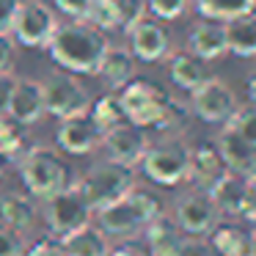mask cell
I'll return each instance as SVG.
<instances>
[{
    "label": "cell",
    "mask_w": 256,
    "mask_h": 256,
    "mask_svg": "<svg viewBox=\"0 0 256 256\" xmlns=\"http://www.w3.org/2000/svg\"><path fill=\"white\" fill-rule=\"evenodd\" d=\"M58 8H61L66 17H72V20H83L86 17V12H88V3L91 0H52Z\"/></svg>",
    "instance_id": "cell-38"
},
{
    "label": "cell",
    "mask_w": 256,
    "mask_h": 256,
    "mask_svg": "<svg viewBox=\"0 0 256 256\" xmlns=\"http://www.w3.org/2000/svg\"><path fill=\"white\" fill-rule=\"evenodd\" d=\"M188 50L196 52L204 61H218L228 52V42H226V22L218 20H201L190 28L188 36Z\"/></svg>",
    "instance_id": "cell-19"
},
{
    "label": "cell",
    "mask_w": 256,
    "mask_h": 256,
    "mask_svg": "<svg viewBox=\"0 0 256 256\" xmlns=\"http://www.w3.org/2000/svg\"><path fill=\"white\" fill-rule=\"evenodd\" d=\"M193 3L201 17L218 20V22H228V20L256 8V0H193Z\"/></svg>",
    "instance_id": "cell-29"
},
{
    "label": "cell",
    "mask_w": 256,
    "mask_h": 256,
    "mask_svg": "<svg viewBox=\"0 0 256 256\" xmlns=\"http://www.w3.org/2000/svg\"><path fill=\"white\" fill-rule=\"evenodd\" d=\"M127 39H130V50L138 61L144 64H157L162 58H168L171 52V36L168 30L162 28L160 20H152V17H138L127 30Z\"/></svg>",
    "instance_id": "cell-12"
},
{
    "label": "cell",
    "mask_w": 256,
    "mask_h": 256,
    "mask_svg": "<svg viewBox=\"0 0 256 256\" xmlns=\"http://www.w3.org/2000/svg\"><path fill=\"white\" fill-rule=\"evenodd\" d=\"M22 256H64V245L58 237H52V234H47V237L36 240V242L25 245Z\"/></svg>",
    "instance_id": "cell-35"
},
{
    "label": "cell",
    "mask_w": 256,
    "mask_h": 256,
    "mask_svg": "<svg viewBox=\"0 0 256 256\" xmlns=\"http://www.w3.org/2000/svg\"><path fill=\"white\" fill-rule=\"evenodd\" d=\"M135 61H138V58L132 56L130 47L108 44V50H105V56H102V61H100L96 74L105 80L108 88L118 91L122 86H127L130 80L135 78Z\"/></svg>",
    "instance_id": "cell-22"
},
{
    "label": "cell",
    "mask_w": 256,
    "mask_h": 256,
    "mask_svg": "<svg viewBox=\"0 0 256 256\" xmlns=\"http://www.w3.org/2000/svg\"><path fill=\"white\" fill-rule=\"evenodd\" d=\"M78 184L86 193L88 204L94 210H100V206L122 198L124 193H130L135 188V168L116 162V160H102V162H94L78 179Z\"/></svg>",
    "instance_id": "cell-6"
},
{
    "label": "cell",
    "mask_w": 256,
    "mask_h": 256,
    "mask_svg": "<svg viewBox=\"0 0 256 256\" xmlns=\"http://www.w3.org/2000/svg\"><path fill=\"white\" fill-rule=\"evenodd\" d=\"M42 91H44V110L50 116L66 118L78 116V113H88L91 108V94L83 83L78 80L74 72H52L42 80Z\"/></svg>",
    "instance_id": "cell-8"
},
{
    "label": "cell",
    "mask_w": 256,
    "mask_h": 256,
    "mask_svg": "<svg viewBox=\"0 0 256 256\" xmlns=\"http://www.w3.org/2000/svg\"><path fill=\"white\" fill-rule=\"evenodd\" d=\"M162 212V201L149 190L132 188L130 193H124L122 198L110 201V204L94 210L96 226L116 240H130L135 234H140L157 215Z\"/></svg>",
    "instance_id": "cell-2"
},
{
    "label": "cell",
    "mask_w": 256,
    "mask_h": 256,
    "mask_svg": "<svg viewBox=\"0 0 256 256\" xmlns=\"http://www.w3.org/2000/svg\"><path fill=\"white\" fill-rule=\"evenodd\" d=\"M88 116L94 118V124L102 130V132L110 130V127H116V124H122V122H127L124 108H122V100H118V91L116 94H105V96H100L96 102H91Z\"/></svg>",
    "instance_id": "cell-30"
},
{
    "label": "cell",
    "mask_w": 256,
    "mask_h": 256,
    "mask_svg": "<svg viewBox=\"0 0 256 256\" xmlns=\"http://www.w3.org/2000/svg\"><path fill=\"white\" fill-rule=\"evenodd\" d=\"M108 256H149V250L130 237V240H124V242H118V245H110Z\"/></svg>",
    "instance_id": "cell-39"
},
{
    "label": "cell",
    "mask_w": 256,
    "mask_h": 256,
    "mask_svg": "<svg viewBox=\"0 0 256 256\" xmlns=\"http://www.w3.org/2000/svg\"><path fill=\"white\" fill-rule=\"evenodd\" d=\"M61 245L64 256H108V250H110L108 234L96 223H86V226L69 232L66 237H61Z\"/></svg>",
    "instance_id": "cell-23"
},
{
    "label": "cell",
    "mask_w": 256,
    "mask_h": 256,
    "mask_svg": "<svg viewBox=\"0 0 256 256\" xmlns=\"http://www.w3.org/2000/svg\"><path fill=\"white\" fill-rule=\"evenodd\" d=\"M44 91H42V83L39 80H30V78H17L12 88V96H8V105H6V116H12L14 122L30 124L42 122L44 116Z\"/></svg>",
    "instance_id": "cell-16"
},
{
    "label": "cell",
    "mask_w": 256,
    "mask_h": 256,
    "mask_svg": "<svg viewBox=\"0 0 256 256\" xmlns=\"http://www.w3.org/2000/svg\"><path fill=\"white\" fill-rule=\"evenodd\" d=\"M228 127L237 130L242 138H248L250 144H256V105L254 102H248V105H237L232 113V118H228Z\"/></svg>",
    "instance_id": "cell-32"
},
{
    "label": "cell",
    "mask_w": 256,
    "mask_h": 256,
    "mask_svg": "<svg viewBox=\"0 0 256 256\" xmlns=\"http://www.w3.org/2000/svg\"><path fill=\"white\" fill-rule=\"evenodd\" d=\"M188 122H190V110L182 105L179 100H168V105H166V113H162V118L157 122V132H162V135H182L184 132V127H188Z\"/></svg>",
    "instance_id": "cell-31"
},
{
    "label": "cell",
    "mask_w": 256,
    "mask_h": 256,
    "mask_svg": "<svg viewBox=\"0 0 256 256\" xmlns=\"http://www.w3.org/2000/svg\"><path fill=\"white\" fill-rule=\"evenodd\" d=\"M17 83V74L8 69V72H0V113H6L8 105V96H12V88Z\"/></svg>",
    "instance_id": "cell-41"
},
{
    "label": "cell",
    "mask_w": 256,
    "mask_h": 256,
    "mask_svg": "<svg viewBox=\"0 0 256 256\" xmlns=\"http://www.w3.org/2000/svg\"><path fill=\"white\" fill-rule=\"evenodd\" d=\"M248 184H250V190L256 193V176H250V179H248Z\"/></svg>",
    "instance_id": "cell-44"
},
{
    "label": "cell",
    "mask_w": 256,
    "mask_h": 256,
    "mask_svg": "<svg viewBox=\"0 0 256 256\" xmlns=\"http://www.w3.org/2000/svg\"><path fill=\"white\" fill-rule=\"evenodd\" d=\"M56 140H58V146H61L66 154L83 157V154H91V152L100 146L102 130L94 124V118H91L88 113H78V116L61 118L58 132H56Z\"/></svg>",
    "instance_id": "cell-15"
},
{
    "label": "cell",
    "mask_w": 256,
    "mask_h": 256,
    "mask_svg": "<svg viewBox=\"0 0 256 256\" xmlns=\"http://www.w3.org/2000/svg\"><path fill=\"white\" fill-rule=\"evenodd\" d=\"M58 28V17L52 12V6L42 3V0H22L14 14V22L8 34L14 36V42L28 50H39L47 47L52 30Z\"/></svg>",
    "instance_id": "cell-9"
},
{
    "label": "cell",
    "mask_w": 256,
    "mask_h": 256,
    "mask_svg": "<svg viewBox=\"0 0 256 256\" xmlns=\"http://www.w3.org/2000/svg\"><path fill=\"white\" fill-rule=\"evenodd\" d=\"M118 100H122L124 108V116L127 122L138 124L144 130H154L157 122L162 118L168 105V91L162 86H157L154 80H146V78H132L127 86L118 88Z\"/></svg>",
    "instance_id": "cell-7"
},
{
    "label": "cell",
    "mask_w": 256,
    "mask_h": 256,
    "mask_svg": "<svg viewBox=\"0 0 256 256\" xmlns=\"http://www.w3.org/2000/svg\"><path fill=\"white\" fill-rule=\"evenodd\" d=\"M144 168L146 179L162 188L188 182V168H190V144L182 135H162L160 140L146 146L144 157L138 162Z\"/></svg>",
    "instance_id": "cell-3"
},
{
    "label": "cell",
    "mask_w": 256,
    "mask_h": 256,
    "mask_svg": "<svg viewBox=\"0 0 256 256\" xmlns=\"http://www.w3.org/2000/svg\"><path fill=\"white\" fill-rule=\"evenodd\" d=\"M228 52L237 58H256V8L226 22Z\"/></svg>",
    "instance_id": "cell-26"
},
{
    "label": "cell",
    "mask_w": 256,
    "mask_h": 256,
    "mask_svg": "<svg viewBox=\"0 0 256 256\" xmlns=\"http://www.w3.org/2000/svg\"><path fill=\"white\" fill-rule=\"evenodd\" d=\"M248 96H250V102L256 105V69L250 72V78H248Z\"/></svg>",
    "instance_id": "cell-42"
},
{
    "label": "cell",
    "mask_w": 256,
    "mask_h": 256,
    "mask_svg": "<svg viewBox=\"0 0 256 256\" xmlns=\"http://www.w3.org/2000/svg\"><path fill=\"white\" fill-rule=\"evenodd\" d=\"M223 174H228V168H226V160H223L215 140H204L198 146H190L188 182H193L201 190H210Z\"/></svg>",
    "instance_id": "cell-18"
},
{
    "label": "cell",
    "mask_w": 256,
    "mask_h": 256,
    "mask_svg": "<svg viewBox=\"0 0 256 256\" xmlns=\"http://www.w3.org/2000/svg\"><path fill=\"white\" fill-rule=\"evenodd\" d=\"M42 218H44L47 234L61 240L69 232L91 223L94 206L88 204V198H86V193L80 190L78 182H69L66 188H61L52 196L42 198Z\"/></svg>",
    "instance_id": "cell-5"
},
{
    "label": "cell",
    "mask_w": 256,
    "mask_h": 256,
    "mask_svg": "<svg viewBox=\"0 0 256 256\" xmlns=\"http://www.w3.org/2000/svg\"><path fill=\"white\" fill-rule=\"evenodd\" d=\"M248 179L245 176H237V174H223L215 184H212L206 193L212 196L215 206L220 210V215H228V218H242V210H245V201H248Z\"/></svg>",
    "instance_id": "cell-21"
},
{
    "label": "cell",
    "mask_w": 256,
    "mask_h": 256,
    "mask_svg": "<svg viewBox=\"0 0 256 256\" xmlns=\"http://www.w3.org/2000/svg\"><path fill=\"white\" fill-rule=\"evenodd\" d=\"M174 220L190 237H210V232L220 223V210L215 206V201L206 190L193 188L176 198Z\"/></svg>",
    "instance_id": "cell-10"
},
{
    "label": "cell",
    "mask_w": 256,
    "mask_h": 256,
    "mask_svg": "<svg viewBox=\"0 0 256 256\" xmlns=\"http://www.w3.org/2000/svg\"><path fill=\"white\" fill-rule=\"evenodd\" d=\"M218 149H220L223 160H226V168L237 176H256V144H250L248 138L232 130L228 124H223V130L215 138Z\"/></svg>",
    "instance_id": "cell-17"
},
{
    "label": "cell",
    "mask_w": 256,
    "mask_h": 256,
    "mask_svg": "<svg viewBox=\"0 0 256 256\" xmlns=\"http://www.w3.org/2000/svg\"><path fill=\"white\" fill-rule=\"evenodd\" d=\"M14 52H17V42L8 30H0V72H8L14 66Z\"/></svg>",
    "instance_id": "cell-37"
},
{
    "label": "cell",
    "mask_w": 256,
    "mask_h": 256,
    "mask_svg": "<svg viewBox=\"0 0 256 256\" xmlns=\"http://www.w3.org/2000/svg\"><path fill=\"white\" fill-rule=\"evenodd\" d=\"M108 36L100 28H94L86 20H72V22H58L47 42V52L61 69L74 74H96L100 61L108 50Z\"/></svg>",
    "instance_id": "cell-1"
},
{
    "label": "cell",
    "mask_w": 256,
    "mask_h": 256,
    "mask_svg": "<svg viewBox=\"0 0 256 256\" xmlns=\"http://www.w3.org/2000/svg\"><path fill=\"white\" fill-rule=\"evenodd\" d=\"M146 8L157 20H179L190 8V0H146Z\"/></svg>",
    "instance_id": "cell-33"
},
{
    "label": "cell",
    "mask_w": 256,
    "mask_h": 256,
    "mask_svg": "<svg viewBox=\"0 0 256 256\" xmlns=\"http://www.w3.org/2000/svg\"><path fill=\"white\" fill-rule=\"evenodd\" d=\"M254 228L248 226H220L218 223L210 232V245L218 256H248Z\"/></svg>",
    "instance_id": "cell-27"
},
{
    "label": "cell",
    "mask_w": 256,
    "mask_h": 256,
    "mask_svg": "<svg viewBox=\"0 0 256 256\" xmlns=\"http://www.w3.org/2000/svg\"><path fill=\"white\" fill-rule=\"evenodd\" d=\"M146 234V250L149 256H179L182 250V242H184V232L176 226L174 215H160L144 228Z\"/></svg>",
    "instance_id": "cell-20"
},
{
    "label": "cell",
    "mask_w": 256,
    "mask_h": 256,
    "mask_svg": "<svg viewBox=\"0 0 256 256\" xmlns=\"http://www.w3.org/2000/svg\"><path fill=\"white\" fill-rule=\"evenodd\" d=\"M28 149H30V144L25 138V124L14 122L6 113H0V157L20 162L28 154Z\"/></svg>",
    "instance_id": "cell-28"
},
{
    "label": "cell",
    "mask_w": 256,
    "mask_h": 256,
    "mask_svg": "<svg viewBox=\"0 0 256 256\" xmlns=\"http://www.w3.org/2000/svg\"><path fill=\"white\" fill-rule=\"evenodd\" d=\"M248 256H256V228H254V237H250V250Z\"/></svg>",
    "instance_id": "cell-43"
},
{
    "label": "cell",
    "mask_w": 256,
    "mask_h": 256,
    "mask_svg": "<svg viewBox=\"0 0 256 256\" xmlns=\"http://www.w3.org/2000/svg\"><path fill=\"white\" fill-rule=\"evenodd\" d=\"M144 14L146 0H91L83 20L100 28L102 34H110V30H127Z\"/></svg>",
    "instance_id": "cell-14"
},
{
    "label": "cell",
    "mask_w": 256,
    "mask_h": 256,
    "mask_svg": "<svg viewBox=\"0 0 256 256\" xmlns=\"http://www.w3.org/2000/svg\"><path fill=\"white\" fill-rule=\"evenodd\" d=\"M0 223H6L8 228L25 234L34 228L36 223V204L30 196L22 193H3L0 196Z\"/></svg>",
    "instance_id": "cell-25"
},
{
    "label": "cell",
    "mask_w": 256,
    "mask_h": 256,
    "mask_svg": "<svg viewBox=\"0 0 256 256\" xmlns=\"http://www.w3.org/2000/svg\"><path fill=\"white\" fill-rule=\"evenodd\" d=\"M0 176H3V162H0Z\"/></svg>",
    "instance_id": "cell-45"
},
{
    "label": "cell",
    "mask_w": 256,
    "mask_h": 256,
    "mask_svg": "<svg viewBox=\"0 0 256 256\" xmlns=\"http://www.w3.org/2000/svg\"><path fill=\"white\" fill-rule=\"evenodd\" d=\"M100 146L105 149L108 160H116V162L135 168L140 162V157H144L146 146H149V138H146L144 127H138L132 122H122L102 132Z\"/></svg>",
    "instance_id": "cell-13"
},
{
    "label": "cell",
    "mask_w": 256,
    "mask_h": 256,
    "mask_svg": "<svg viewBox=\"0 0 256 256\" xmlns=\"http://www.w3.org/2000/svg\"><path fill=\"white\" fill-rule=\"evenodd\" d=\"M237 105L234 88L218 78H206L198 88L190 91V110L206 124H226Z\"/></svg>",
    "instance_id": "cell-11"
},
{
    "label": "cell",
    "mask_w": 256,
    "mask_h": 256,
    "mask_svg": "<svg viewBox=\"0 0 256 256\" xmlns=\"http://www.w3.org/2000/svg\"><path fill=\"white\" fill-rule=\"evenodd\" d=\"M25 234L8 228L6 223H0V256H22L25 250Z\"/></svg>",
    "instance_id": "cell-34"
},
{
    "label": "cell",
    "mask_w": 256,
    "mask_h": 256,
    "mask_svg": "<svg viewBox=\"0 0 256 256\" xmlns=\"http://www.w3.org/2000/svg\"><path fill=\"white\" fill-rule=\"evenodd\" d=\"M20 176L34 198H47L72 182L69 162L50 146H30L20 160Z\"/></svg>",
    "instance_id": "cell-4"
},
{
    "label": "cell",
    "mask_w": 256,
    "mask_h": 256,
    "mask_svg": "<svg viewBox=\"0 0 256 256\" xmlns=\"http://www.w3.org/2000/svg\"><path fill=\"white\" fill-rule=\"evenodd\" d=\"M179 256H218V254L204 237H190V234H184V242H182Z\"/></svg>",
    "instance_id": "cell-36"
},
{
    "label": "cell",
    "mask_w": 256,
    "mask_h": 256,
    "mask_svg": "<svg viewBox=\"0 0 256 256\" xmlns=\"http://www.w3.org/2000/svg\"><path fill=\"white\" fill-rule=\"evenodd\" d=\"M168 74H171V80L182 91H193L210 78V69H206L204 58H198L196 52L179 50V52H174L171 61H168Z\"/></svg>",
    "instance_id": "cell-24"
},
{
    "label": "cell",
    "mask_w": 256,
    "mask_h": 256,
    "mask_svg": "<svg viewBox=\"0 0 256 256\" xmlns=\"http://www.w3.org/2000/svg\"><path fill=\"white\" fill-rule=\"evenodd\" d=\"M22 0H0V30H12L14 14H17Z\"/></svg>",
    "instance_id": "cell-40"
}]
</instances>
